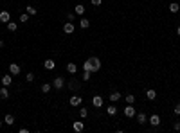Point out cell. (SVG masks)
Wrapping results in <instances>:
<instances>
[{
  "mask_svg": "<svg viewBox=\"0 0 180 133\" xmlns=\"http://www.w3.org/2000/svg\"><path fill=\"white\" fill-rule=\"evenodd\" d=\"M86 115H88V112H86V108H81V110H79V117H81V119H85Z\"/></svg>",
  "mask_w": 180,
  "mask_h": 133,
  "instance_id": "4dcf8cb0",
  "label": "cell"
},
{
  "mask_svg": "<svg viewBox=\"0 0 180 133\" xmlns=\"http://www.w3.org/2000/svg\"><path fill=\"white\" fill-rule=\"evenodd\" d=\"M173 130H175V131H180V122H175V124H173Z\"/></svg>",
  "mask_w": 180,
  "mask_h": 133,
  "instance_id": "836d02e7",
  "label": "cell"
},
{
  "mask_svg": "<svg viewBox=\"0 0 180 133\" xmlns=\"http://www.w3.org/2000/svg\"><path fill=\"white\" fill-rule=\"evenodd\" d=\"M9 97V90H7V86H2V88H0V99H7Z\"/></svg>",
  "mask_w": 180,
  "mask_h": 133,
  "instance_id": "2e32d148",
  "label": "cell"
},
{
  "mask_svg": "<svg viewBox=\"0 0 180 133\" xmlns=\"http://www.w3.org/2000/svg\"><path fill=\"white\" fill-rule=\"evenodd\" d=\"M43 66H45V70H52L56 66V63H54V59H45L43 61Z\"/></svg>",
  "mask_w": 180,
  "mask_h": 133,
  "instance_id": "7c38bea8",
  "label": "cell"
},
{
  "mask_svg": "<svg viewBox=\"0 0 180 133\" xmlns=\"http://www.w3.org/2000/svg\"><path fill=\"white\" fill-rule=\"evenodd\" d=\"M65 86V79L61 76H56L54 79H52V88H56V90H61Z\"/></svg>",
  "mask_w": 180,
  "mask_h": 133,
  "instance_id": "7a4b0ae2",
  "label": "cell"
},
{
  "mask_svg": "<svg viewBox=\"0 0 180 133\" xmlns=\"http://www.w3.org/2000/svg\"><path fill=\"white\" fill-rule=\"evenodd\" d=\"M74 31H76V27H74V24H72V22L63 24V32H65V34H72Z\"/></svg>",
  "mask_w": 180,
  "mask_h": 133,
  "instance_id": "8992f818",
  "label": "cell"
},
{
  "mask_svg": "<svg viewBox=\"0 0 180 133\" xmlns=\"http://www.w3.org/2000/svg\"><path fill=\"white\" fill-rule=\"evenodd\" d=\"M20 72H22V69H20L18 63H9V74L11 76H18Z\"/></svg>",
  "mask_w": 180,
  "mask_h": 133,
  "instance_id": "277c9868",
  "label": "cell"
},
{
  "mask_svg": "<svg viewBox=\"0 0 180 133\" xmlns=\"http://www.w3.org/2000/svg\"><path fill=\"white\" fill-rule=\"evenodd\" d=\"M126 103H128V104H133V103H135V95H133V94H128V95H126Z\"/></svg>",
  "mask_w": 180,
  "mask_h": 133,
  "instance_id": "83f0119b",
  "label": "cell"
},
{
  "mask_svg": "<svg viewBox=\"0 0 180 133\" xmlns=\"http://www.w3.org/2000/svg\"><path fill=\"white\" fill-rule=\"evenodd\" d=\"M169 11H171V13H178V11H180V5H178L177 2H171V4H169Z\"/></svg>",
  "mask_w": 180,
  "mask_h": 133,
  "instance_id": "cb8c5ba5",
  "label": "cell"
},
{
  "mask_svg": "<svg viewBox=\"0 0 180 133\" xmlns=\"http://www.w3.org/2000/svg\"><path fill=\"white\" fill-rule=\"evenodd\" d=\"M0 47H4V40H0Z\"/></svg>",
  "mask_w": 180,
  "mask_h": 133,
  "instance_id": "8d00e7d4",
  "label": "cell"
},
{
  "mask_svg": "<svg viewBox=\"0 0 180 133\" xmlns=\"http://www.w3.org/2000/svg\"><path fill=\"white\" fill-rule=\"evenodd\" d=\"M25 81H27V83H32V81H34V74H32V72H29V74L25 76Z\"/></svg>",
  "mask_w": 180,
  "mask_h": 133,
  "instance_id": "f1b7e54d",
  "label": "cell"
},
{
  "mask_svg": "<svg viewBox=\"0 0 180 133\" xmlns=\"http://www.w3.org/2000/svg\"><path fill=\"white\" fill-rule=\"evenodd\" d=\"M79 25H81V29H88V27H90V20H88V18H81Z\"/></svg>",
  "mask_w": 180,
  "mask_h": 133,
  "instance_id": "44dd1931",
  "label": "cell"
},
{
  "mask_svg": "<svg viewBox=\"0 0 180 133\" xmlns=\"http://www.w3.org/2000/svg\"><path fill=\"white\" fill-rule=\"evenodd\" d=\"M69 88H70V90H79V88H81V85H79V81H76V77H74V79L69 83Z\"/></svg>",
  "mask_w": 180,
  "mask_h": 133,
  "instance_id": "9a60e30c",
  "label": "cell"
},
{
  "mask_svg": "<svg viewBox=\"0 0 180 133\" xmlns=\"http://www.w3.org/2000/svg\"><path fill=\"white\" fill-rule=\"evenodd\" d=\"M0 81H2V86H9V85L13 83V76H11V74H5L2 79H0Z\"/></svg>",
  "mask_w": 180,
  "mask_h": 133,
  "instance_id": "30bf717a",
  "label": "cell"
},
{
  "mask_svg": "<svg viewBox=\"0 0 180 133\" xmlns=\"http://www.w3.org/2000/svg\"><path fill=\"white\" fill-rule=\"evenodd\" d=\"M18 29V25L15 24V22H7V31H11V32H15Z\"/></svg>",
  "mask_w": 180,
  "mask_h": 133,
  "instance_id": "4316f807",
  "label": "cell"
},
{
  "mask_svg": "<svg viewBox=\"0 0 180 133\" xmlns=\"http://www.w3.org/2000/svg\"><path fill=\"white\" fill-rule=\"evenodd\" d=\"M4 122L7 124V126H13V124H15V117H13L11 114H7V115L4 117Z\"/></svg>",
  "mask_w": 180,
  "mask_h": 133,
  "instance_id": "ac0fdd59",
  "label": "cell"
},
{
  "mask_svg": "<svg viewBox=\"0 0 180 133\" xmlns=\"http://www.w3.org/2000/svg\"><path fill=\"white\" fill-rule=\"evenodd\" d=\"M101 2H103V0H90L92 5H101Z\"/></svg>",
  "mask_w": 180,
  "mask_h": 133,
  "instance_id": "1f68e13d",
  "label": "cell"
},
{
  "mask_svg": "<svg viewBox=\"0 0 180 133\" xmlns=\"http://www.w3.org/2000/svg\"><path fill=\"white\" fill-rule=\"evenodd\" d=\"M124 115L128 117V119H133L137 115V112H135V108H133L131 104H128V106H124Z\"/></svg>",
  "mask_w": 180,
  "mask_h": 133,
  "instance_id": "3957f363",
  "label": "cell"
},
{
  "mask_svg": "<svg viewBox=\"0 0 180 133\" xmlns=\"http://www.w3.org/2000/svg\"><path fill=\"white\" fill-rule=\"evenodd\" d=\"M177 36L180 38V25H178V27H177Z\"/></svg>",
  "mask_w": 180,
  "mask_h": 133,
  "instance_id": "d590c367",
  "label": "cell"
},
{
  "mask_svg": "<svg viewBox=\"0 0 180 133\" xmlns=\"http://www.w3.org/2000/svg\"><path fill=\"white\" fill-rule=\"evenodd\" d=\"M0 22H2V24L11 22V15H9V11H0Z\"/></svg>",
  "mask_w": 180,
  "mask_h": 133,
  "instance_id": "52a82bcc",
  "label": "cell"
},
{
  "mask_svg": "<svg viewBox=\"0 0 180 133\" xmlns=\"http://www.w3.org/2000/svg\"><path fill=\"white\" fill-rule=\"evenodd\" d=\"M103 104H104V101H103L101 95H94L92 97V106H94V108H101Z\"/></svg>",
  "mask_w": 180,
  "mask_h": 133,
  "instance_id": "5b68a950",
  "label": "cell"
},
{
  "mask_svg": "<svg viewBox=\"0 0 180 133\" xmlns=\"http://www.w3.org/2000/svg\"><path fill=\"white\" fill-rule=\"evenodd\" d=\"M0 128H2V121H0Z\"/></svg>",
  "mask_w": 180,
  "mask_h": 133,
  "instance_id": "74e56055",
  "label": "cell"
},
{
  "mask_svg": "<svg viewBox=\"0 0 180 133\" xmlns=\"http://www.w3.org/2000/svg\"><path fill=\"white\" fill-rule=\"evenodd\" d=\"M81 103H83V99L79 97V95H72V97H70V104H72V106H79Z\"/></svg>",
  "mask_w": 180,
  "mask_h": 133,
  "instance_id": "4fadbf2b",
  "label": "cell"
},
{
  "mask_svg": "<svg viewBox=\"0 0 180 133\" xmlns=\"http://www.w3.org/2000/svg\"><path fill=\"white\" fill-rule=\"evenodd\" d=\"M173 112H175V115H180V104H177V106H175V110H173Z\"/></svg>",
  "mask_w": 180,
  "mask_h": 133,
  "instance_id": "e575fe53",
  "label": "cell"
},
{
  "mask_svg": "<svg viewBox=\"0 0 180 133\" xmlns=\"http://www.w3.org/2000/svg\"><path fill=\"white\" fill-rule=\"evenodd\" d=\"M51 90H52V85L51 83H43L42 85V92H43V94H49Z\"/></svg>",
  "mask_w": 180,
  "mask_h": 133,
  "instance_id": "603a6c76",
  "label": "cell"
},
{
  "mask_svg": "<svg viewBox=\"0 0 180 133\" xmlns=\"http://www.w3.org/2000/svg\"><path fill=\"white\" fill-rule=\"evenodd\" d=\"M119 99H121V92H112L110 94V101L112 103H117Z\"/></svg>",
  "mask_w": 180,
  "mask_h": 133,
  "instance_id": "d6986e66",
  "label": "cell"
},
{
  "mask_svg": "<svg viewBox=\"0 0 180 133\" xmlns=\"http://www.w3.org/2000/svg\"><path fill=\"white\" fill-rule=\"evenodd\" d=\"M72 128H74L76 133H81V131L85 130V124H83V121H76L74 124H72Z\"/></svg>",
  "mask_w": 180,
  "mask_h": 133,
  "instance_id": "9c48e42d",
  "label": "cell"
},
{
  "mask_svg": "<svg viewBox=\"0 0 180 133\" xmlns=\"http://www.w3.org/2000/svg\"><path fill=\"white\" fill-rule=\"evenodd\" d=\"M146 97H148V101H155V99H157V92L155 90H146Z\"/></svg>",
  "mask_w": 180,
  "mask_h": 133,
  "instance_id": "5bb4252c",
  "label": "cell"
},
{
  "mask_svg": "<svg viewBox=\"0 0 180 133\" xmlns=\"http://www.w3.org/2000/svg\"><path fill=\"white\" fill-rule=\"evenodd\" d=\"M76 15H78V16H83V15H85V5H83V4H78V5H76Z\"/></svg>",
  "mask_w": 180,
  "mask_h": 133,
  "instance_id": "ffe728a7",
  "label": "cell"
},
{
  "mask_svg": "<svg viewBox=\"0 0 180 133\" xmlns=\"http://www.w3.org/2000/svg\"><path fill=\"white\" fill-rule=\"evenodd\" d=\"M29 15H27V13H24V15H20V18H18V22L20 24H25V22H29Z\"/></svg>",
  "mask_w": 180,
  "mask_h": 133,
  "instance_id": "d4e9b609",
  "label": "cell"
},
{
  "mask_svg": "<svg viewBox=\"0 0 180 133\" xmlns=\"http://www.w3.org/2000/svg\"><path fill=\"white\" fill-rule=\"evenodd\" d=\"M25 13H27L29 16H34L38 11H36V7H32V5H27V7H25Z\"/></svg>",
  "mask_w": 180,
  "mask_h": 133,
  "instance_id": "7402d4cb",
  "label": "cell"
},
{
  "mask_svg": "<svg viewBox=\"0 0 180 133\" xmlns=\"http://www.w3.org/2000/svg\"><path fill=\"white\" fill-rule=\"evenodd\" d=\"M74 18H76V16H74V13H69V15H67V20H69V22H72Z\"/></svg>",
  "mask_w": 180,
  "mask_h": 133,
  "instance_id": "d6a6232c",
  "label": "cell"
},
{
  "mask_svg": "<svg viewBox=\"0 0 180 133\" xmlns=\"http://www.w3.org/2000/svg\"><path fill=\"white\" fill-rule=\"evenodd\" d=\"M90 74H92V72L85 70V72H83V81H90Z\"/></svg>",
  "mask_w": 180,
  "mask_h": 133,
  "instance_id": "f546056e",
  "label": "cell"
},
{
  "mask_svg": "<svg viewBox=\"0 0 180 133\" xmlns=\"http://www.w3.org/2000/svg\"><path fill=\"white\" fill-rule=\"evenodd\" d=\"M83 70H88V72H99L101 70V61H99V58L92 56L88 58L86 61L83 63Z\"/></svg>",
  "mask_w": 180,
  "mask_h": 133,
  "instance_id": "6da1fadb",
  "label": "cell"
},
{
  "mask_svg": "<svg viewBox=\"0 0 180 133\" xmlns=\"http://www.w3.org/2000/svg\"><path fill=\"white\" fill-rule=\"evenodd\" d=\"M135 119H137L139 124H146V121H148V119H146V114H142V112H141V114H137Z\"/></svg>",
  "mask_w": 180,
  "mask_h": 133,
  "instance_id": "e0dca14e",
  "label": "cell"
},
{
  "mask_svg": "<svg viewBox=\"0 0 180 133\" xmlns=\"http://www.w3.org/2000/svg\"><path fill=\"white\" fill-rule=\"evenodd\" d=\"M150 124L153 126V128H157L158 124H160V117H158L157 114H153V115H150Z\"/></svg>",
  "mask_w": 180,
  "mask_h": 133,
  "instance_id": "ba28073f",
  "label": "cell"
},
{
  "mask_svg": "<svg viewBox=\"0 0 180 133\" xmlns=\"http://www.w3.org/2000/svg\"><path fill=\"white\" fill-rule=\"evenodd\" d=\"M106 114H108V115H115L117 108H115V106H106Z\"/></svg>",
  "mask_w": 180,
  "mask_h": 133,
  "instance_id": "484cf974",
  "label": "cell"
},
{
  "mask_svg": "<svg viewBox=\"0 0 180 133\" xmlns=\"http://www.w3.org/2000/svg\"><path fill=\"white\" fill-rule=\"evenodd\" d=\"M67 72H69V74H78V65L76 63H67Z\"/></svg>",
  "mask_w": 180,
  "mask_h": 133,
  "instance_id": "8fae6325",
  "label": "cell"
}]
</instances>
